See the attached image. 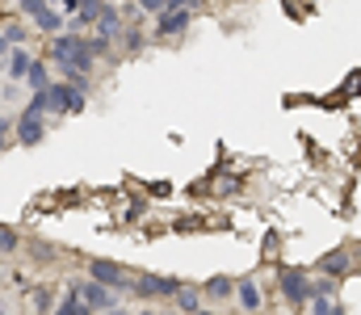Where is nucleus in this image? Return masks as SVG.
Here are the masks:
<instances>
[{"label":"nucleus","mask_w":361,"mask_h":315,"mask_svg":"<svg viewBox=\"0 0 361 315\" xmlns=\"http://www.w3.org/2000/svg\"><path fill=\"white\" fill-rule=\"evenodd\" d=\"M345 265H349V257H345V252L324 257V273H345Z\"/></svg>","instance_id":"dca6fc26"},{"label":"nucleus","mask_w":361,"mask_h":315,"mask_svg":"<svg viewBox=\"0 0 361 315\" xmlns=\"http://www.w3.org/2000/svg\"><path fill=\"white\" fill-rule=\"evenodd\" d=\"M30 63H34V59H30V55H25L21 47H17V51L8 55V76H13V80H25V72H30Z\"/></svg>","instance_id":"9b49d317"},{"label":"nucleus","mask_w":361,"mask_h":315,"mask_svg":"<svg viewBox=\"0 0 361 315\" xmlns=\"http://www.w3.org/2000/svg\"><path fill=\"white\" fill-rule=\"evenodd\" d=\"M25 80H30L34 89H47V85H51V76H47V63H30V72H25Z\"/></svg>","instance_id":"ddd939ff"},{"label":"nucleus","mask_w":361,"mask_h":315,"mask_svg":"<svg viewBox=\"0 0 361 315\" xmlns=\"http://www.w3.org/2000/svg\"><path fill=\"white\" fill-rule=\"evenodd\" d=\"M13 244H17V235H13V231H8V227H0V252H8V248H13Z\"/></svg>","instance_id":"aec40b11"},{"label":"nucleus","mask_w":361,"mask_h":315,"mask_svg":"<svg viewBox=\"0 0 361 315\" xmlns=\"http://www.w3.org/2000/svg\"><path fill=\"white\" fill-rule=\"evenodd\" d=\"M97 30H101L97 38H109V42H114V38H118V30H122V13H118V8H109V4H101Z\"/></svg>","instance_id":"9d476101"},{"label":"nucleus","mask_w":361,"mask_h":315,"mask_svg":"<svg viewBox=\"0 0 361 315\" xmlns=\"http://www.w3.org/2000/svg\"><path fill=\"white\" fill-rule=\"evenodd\" d=\"M89 273L97 278V282L114 286V290H126V286H130L126 269H122V265H114V261H89Z\"/></svg>","instance_id":"423d86ee"},{"label":"nucleus","mask_w":361,"mask_h":315,"mask_svg":"<svg viewBox=\"0 0 361 315\" xmlns=\"http://www.w3.org/2000/svg\"><path fill=\"white\" fill-rule=\"evenodd\" d=\"M281 295H286L290 303H307V299H311V286H307V278H302L298 269H281Z\"/></svg>","instance_id":"0eeeda50"},{"label":"nucleus","mask_w":361,"mask_h":315,"mask_svg":"<svg viewBox=\"0 0 361 315\" xmlns=\"http://www.w3.org/2000/svg\"><path fill=\"white\" fill-rule=\"evenodd\" d=\"M139 8H143V13H156V17H160V13L169 8V0H139Z\"/></svg>","instance_id":"6ab92c4d"},{"label":"nucleus","mask_w":361,"mask_h":315,"mask_svg":"<svg viewBox=\"0 0 361 315\" xmlns=\"http://www.w3.org/2000/svg\"><path fill=\"white\" fill-rule=\"evenodd\" d=\"M0 147H8V122L0 118Z\"/></svg>","instance_id":"5701e85b"},{"label":"nucleus","mask_w":361,"mask_h":315,"mask_svg":"<svg viewBox=\"0 0 361 315\" xmlns=\"http://www.w3.org/2000/svg\"><path fill=\"white\" fill-rule=\"evenodd\" d=\"M177 299H180V307H185V311H197V290L180 286V290H177Z\"/></svg>","instance_id":"a211bd4d"},{"label":"nucleus","mask_w":361,"mask_h":315,"mask_svg":"<svg viewBox=\"0 0 361 315\" xmlns=\"http://www.w3.org/2000/svg\"><path fill=\"white\" fill-rule=\"evenodd\" d=\"M89 307H85V299H80V290H72L63 303H59V315H85Z\"/></svg>","instance_id":"f8f14e48"},{"label":"nucleus","mask_w":361,"mask_h":315,"mask_svg":"<svg viewBox=\"0 0 361 315\" xmlns=\"http://www.w3.org/2000/svg\"><path fill=\"white\" fill-rule=\"evenodd\" d=\"M8 47H13V42H8V38H4V34H0V55H4V51H8Z\"/></svg>","instance_id":"b1692460"},{"label":"nucleus","mask_w":361,"mask_h":315,"mask_svg":"<svg viewBox=\"0 0 361 315\" xmlns=\"http://www.w3.org/2000/svg\"><path fill=\"white\" fill-rule=\"evenodd\" d=\"M193 4H202V0H169V8H193Z\"/></svg>","instance_id":"4be33fe9"},{"label":"nucleus","mask_w":361,"mask_h":315,"mask_svg":"<svg viewBox=\"0 0 361 315\" xmlns=\"http://www.w3.org/2000/svg\"><path fill=\"white\" fill-rule=\"evenodd\" d=\"M135 290H139V295H147V299H160V295H177L180 282H177V278H139V282H135Z\"/></svg>","instance_id":"6e6552de"},{"label":"nucleus","mask_w":361,"mask_h":315,"mask_svg":"<svg viewBox=\"0 0 361 315\" xmlns=\"http://www.w3.org/2000/svg\"><path fill=\"white\" fill-rule=\"evenodd\" d=\"M4 38H8V42H25V34H21V25H8V30H4Z\"/></svg>","instance_id":"412c9836"},{"label":"nucleus","mask_w":361,"mask_h":315,"mask_svg":"<svg viewBox=\"0 0 361 315\" xmlns=\"http://www.w3.org/2000/svg\"><path fill=\"white\" fill-rule=\"evenodd\" d=\"M51 55L68 68V72H92V47L85 38H72V34H59L51 42Z\"/></svg>","instance_id":"f257e3e1"},{"label":"nucleus","mask_w":361,"mask_h":315,"mask_svg":"<svg viewBox=\"0 0 361 315\" xmlns=\"http://www.w3.org/2000/svg\"><path fill=\"white\" fill-rule=\"evenodd\" d=\"M42 135H47L42 113H38V109H21V118H17V139H21L25 147H34V143H42Z\"/></svg>","instance_id":"39448f33"},{"label":"nucleus","mask_w":361,"mask_h":315,"mask_svg":"<svg viewBox=\"0 0 361 315\" xmlns=\"http://www.w3.org/2000/svg\"><path fill=\"white\" fill-rule=\"evenodd\" d=\"M30 17H34V25L38 30H47V34H55L59 25H63V17H59V8H51V0H17Z\"/></svg>","instance_id":"7ed1b4c3"},{"label":"nucleus","mask_w":361,"mask_h":315,"mask_svg":"<svg viewBox=\"0 0 361 315\" xmlns=\"http://www.w3.org/2000/svg\"><path fill=\"white\" fill-rule=\"evenodd\" d=\"M240 303L252 311V307H261V290L252 286V282H240Z\"/></svg>","instance_id":"2eb2a0df"},{"label":"nucleus","mask_w":361,"mask_h":315,"mask_svg":"<svg viewBox=\"0 0 361 315\" xmlns=\"http://www.w3.org/2000/svg\"><path fill=\"white\" fill-rule=\"evenodd\" d=\"M206 295H210V299H227V295H231V278H210V282H206Z\"/></svg>","instance_id":"4468645a"},{"label":"nucleus","mask_w":361,"mask_h":315,"mask_svg":"<svg viewBox=\"0 0 361 315\" xmlns=\"http://www.w3.org/2000/svg\"><path fill=\"white\" fill-rule=\"evenodd\" d=\"M76 290H80L85 307H92V311H105V307H114V303H118L114 286H105V282H97V278H89V282H80Z\"/></svg>","instance_id":"20e7f679"},{"label":"nucleus","mask_w":361,"mask_h":315,"mask_svg":"<svg viewBox=\"0 0 361 315\" xmlns=\"http://www.w3.org/2000/svg\"><path fill=\"white\" fill-rule=\"evenodd\" d=\"M189 13H193V8H173V13L164 8L160 21H156V34H164V38H169V34H180V30L189 25Z\"/></svg>","instance_id":"1a4fd4ad"},{"label":"nucleus","mask_w":361,"mask_h":315,"mask_svg":"<svg viewBox=\"0 0 361 315\" xmlns=\"http://www.w3.org/2000/svg\"><path fill=\"white\" fill-rule=\"evenodd\" d=\"M47 97H51V109H63V113L85 109V89H76V85H47Z\"/></svg>","instance_id":"f03ea898"},{"label":"nucleus","mask_w":361,"mask_h":315,"mask_svg":"<svg viewBox=\"0 0 361 315\" xmlns=\"http://www.w3.org/2000/svg\"><path fill=\"white\" fill-rule=\"evenodd\" d=\"M315 311H319V315H341L345 307H341V303H332V299H324V290H319V299H315Z\"/></svg>","instance_id":"f3484780"}]
</instances>
